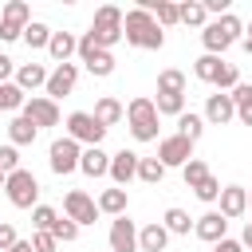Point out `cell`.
Segmentation results:
<instances>
[{
	"instance_id": "29",
	"label": "cell",
	"mask_w": 252,
	"mask_h": 252,
	"mask_svg": "<svg viewBox=\"0 0 252 252\" xmlns=\"http://www.w3.org/2000/svg\"><path fill=\"white\" fill-rule=\"evenodd\" d=\"M177 134H181V138H189V142H197V138L205 134V118H201V114H193V110H189V114H181V118H177Z\"/></svg>"
},
{
	"instance_id": "21",
	"label": "cell",
	"mask_w": 252,
	"mask_h": 252,
	"mask_svg": "<svg viewBox=\"0 0 252 252\" xmlns=\"http://www.w3.org/2000/svg\"><path fill=\"white\" fill-rule=\"evenodd\" d=\"M16 87H20V91L47 87V71H43V63H24V67L16 71Z\"/></svg>"
},
{
	"instance_id": "27",
	"label": "cell",
	"mask_w": 252,
	"mask_h": 252,
	"mask_svg": "<svg viewBox=\"0 0 252 252\" xmlns=\"http://www.w3.org/2000/svg\"><path fill=\"white\" fill-rule=\"evenodd\" d=\"M201 39H205V47H209V55H220V51H228L232 47V39L217 28V24H205V32H201Z\"/></svg>"
},
{
	"instance_id": "44",
	"label": "cell",
	"mask_w": 252,
	"mask_h": 252,
	"mask_svg": "<svg viewBox=\"0 0 252 252\" xmlns=\"http://www.w3.org/2000/svg\"><path fill=\"white\" fill-rule=\"evenodd\" d=\"M55 244H59V240H55L51 232H35V236H32V248H35V252H55Z\"/></svg>"
},
{
	"instance_id": "23",
	"label": "cell",
	"mask_w": 252,
	"mask_h": 252,
	"mask_svg": "<svg viewBox=\"0 0 252 252\" xmlns=\"http://www.w3.org/2000/svg\"><path fill=\"white\" fill-rule=\"evenodd\" d=\"M94 205H98V213L122 217V213H126V189H118V185H114V189H102V197H98Z\"/></svg>"
},
{
	"instance_id": "47",
	"label": "cell",
	"mask_w": 252,
	"mask_h": 252,
	"mask_svg": "<svg viewBox=\"0 0 252 252\" xmlns=\"http://www.w3.org/2000/svg\"><path fill=\"white\" fill-rule=\"evenodd\" d=\"M8 75H12V59L0 55V83H8Z\"/></svg>"
},
{
	"instance_id": "39",
	"label": "cell",
	"mask_w": 252,
	"mask_h": 252,
	"mask_svg": "<svg viewBox=\"0 0 252 252\" xmlns=\"http://www.w3.org/2000/svg\"><path fill=\"white\" fill-rule=\"evenodd\" d=\"M51 236H55V240H63V244H71V240L79 236V224H75V220H67V217H59V220L51 224Z\"/></svg>"
},
{
	"instance_id": "22",
	"label": "cell",
	"mask_w": 252,
	"mask_h": 252,
	"mask_svg": "<svg viewBox=\"0 0 252 252\" xmlns=\"http://www.w3.org/2000/svg\"><path fill=\"white\" fill-rule=\"evenodd\" d=\"M228 98H232V106H236V118H240L244 126H252V87H248V83H236Z\"/></svg>"
},
{
	"instance_id": "41",
	"label": "cell",
	"mask_w": 252,
	"mask_h": 252,
	"mask_svg": "<svg viewBox=\"0 0 252 252\" xmlns=\"http://www.w3.org/2000/svg\"><path fill=\"white\" fill-rule=\"evenodd\" d=\"M20 169V154H16V146H0V173L8 177V173H16Z\"/></svg>"
},
{
	"instance_id": "46",
	"label": "cell",
	"mask_w": 252,
	"mask_h": 252,
	"mask_svg": "<svg viewBox=\"0 0 252 252\" xmlns=\"http://www.w3.org/2000/svg\"><path fill=\"white\" fill-rule=\"evenodd\" d=\"M213 252H244V248H240V240H228V236H224V240L213 244Z\"/></svg>"
},
{
	"instance_id": "1",
	"label": "cell",
	"mask_w": 252,
	"mask_h": 252,
	"mask_svg": "<svg viewBox=\"0 0 252 252\" xmlns=\"http://www.w3.org/2000/svg\"><path fill=\"white\" fill-rule=\"evenodd\" d=\"M122 35H126V43H134V47H150V51H158V47L165 43L158 20H154L150 12H142V8H130V12L122 16Z\"/></svg>"
},
{
	"instance_id": "24",
	"label": "cell",
	"mask_w": 252,
	"mask_h": 252,
	"mask_svg": "<svg viewBox=\"0 0 252 252\" xmlns=\"http://www.w3.org/2000/svg\"><path fill=\"white\" fill-rule=\"evenodd\" d=\"M118 118H122V102H118V98L106 94V98L94 102V122H98V126H114Z\"/></svg>"
},
{
	"instance_id": "14",
	"label": "cell",
	"mask_w": 252,
	"mask_h": 252,
	"mask_svg": "<svg viewBox=\"0 0 252 252\" xmlns=\"http://www.w3.org/2000/svg\"><path fill=\"white\" fill-rule=\"evenodd\" d=\"M138 248V228H134V220H126V213L122 217H114V224H110V252H134Z\"/></svg>"
},
{
	"instance_id": "38",
	"label": "cell",
	"mask_w": 252,
	"mask_h": 252,
	"mask_svg": "<svg viewBox=\"0 0 252 252\" xmlns=\"http://www.w3.org/2000/svg\"><path fill=\"white\" fill-rule=\"evenodd\" d=\"M213 24H217V28H220V32H224V35H228L232 43H236V39L244 35V24H240V20L232 16V12H224V16H220V20H213Z\"/></svg>"
},
{
	"instance_id": "30",
	"label": "cell",
	"mask_w": 252,
	"mask_h": 252,
	"mask_svg": "<svg viewBox=\"0 0 252 252\" xmlns=\"http://www.w3.org/2000/svg\"><path fill=\"white\" fill-rule=\"evenodd\" d=\"M138 177H142L146 185H158V181L165 177V165H161L158 158H138Z\"/></svg>"
},
{
	"instance_id": "3",
	"label": "cell",
	"mask_w": 252,
	"mask_h": 252,
	"mask_svg": "<svg viewBox=\"0 0 252 252\" xmlns=\"http://www.w3.org/2000/svg\"><path fill=\"white\" fill-rule=\"evenodd\" d=\"M126 118H130V134L138 142H154L158 138V110H154V98H134L126 106Z\"/></svg>"
},
{
	"instance_id": "17",
	"label": "cell",
	"mask_w": 252,
	"mask_h": 252,
	"mask_svg": "<svg viewBox=\"0 0 252 252\" xmlns=\"http://www.w3.org/2000/svg\"><path fill=\"white\" fill-rule=\"evenodd\" d=\"M224 228H228V220H224L220 213H205V217H197V224H193V232H197L201 240H209V244L224 240Z\"/></svg>"
},
{
	"instance_id": "26",
	"label": "cell",
	"mask_w": 252,
	"mask_h": 252,
	"mask_svg": "<svg viewBox=\"0 0 252 252\" xmlns=\"http://www.w3.org/2000/svg\"><path fill=\"white\" fill-rule=\"evenodd\" d=\"M220 67H224V59H220V55H209V51L193 63V71H197V79H201V83H217Z\"/></svg>"
},
{
	"instance_id": "36",
	"label": "cell",
	"mask_w": 252,
	"mask_h": 252,
	"mask_svg": "<svg viewBox=\"0 0 252 252\" xmlns=\"http://www.w3.org/2000/svg\"><path fill=\"white\" fill-rule=\"evenodd\" d=\"M55 220H59V217H55L51 205H35V209H32V224H35V232H51Z\"/></svg>"
},
{
	"instance_id": "2",
	"label": "cell",
	"mask_w": 252,
	"mask_h": 252,
	"mask_svg": "<svg viewBox=\"0 0 252 252\" xmlns=\"http://www.w3.org/2000/svg\"><path fill=\"white\" fill-rule=\"evenodd\" d=\"M91 39H94L102 51H110V47L122 39V12H118L114 4H102V8L94 12V24H91Z\"/></svg>"
},
{
	"instance_id": "40",
	"label": "cell",
	"mask_w": 252,
	"mask_h": 252,
	"mask_svg": "<svg viewBox=\"0 0 252 252\" xmlns=\"http://www.w3.org/2000/svg\"><path fill=\"white\" fill-rule=\"evenodd\" d=\"M154 20H158V28H169V24H181V4H161V8L154 12Z\"/></svg>"
},
{
	"instance_id": "33",
	"label": "cell",
	"mask_w": 252,
	"mask_h": 252,
	"mask_svg": "<svg viewBox=\"0 0 252 252\" xmlns=\"http://www.w3.org/2000/svg\"><path fill=\"white\" fill-rule=\"evenodd\" d=\"M47 39H51V28H47V24H35V20H32V24L24 28V43H28V47H47Z\"/></svg>"
},
{
	"instance_id": "7",
	"label": "cell",
	"mask_w": 252,
	"mask_h": 252,
	"mask_svg": "<svg viewBox=\"0 0 252 252\" xmlns=\"http://www.w3.org/2000/svg\"><path fill=\"white\" fill-rule=\"evenodd\" d=\"M79 59H83V63H87V71H91V75H98V79H106V75L114 71V55H110V51H102V47L91 39V32L79 39Z\"/></svg>"
},
{
	"instance_id": "20",
	"label": "cell",
	"mask_w": 252,
	"mask_h": 252,
	"mask_svg": "<svg viewBox=\"0 0 252 252\" xmlns=\"http://www.w3.org/2000/svg\"><path fill=\"white\" fill-rule=\"evenodd\" d=\"M47 51H51V59H55V63H67V59L79 51V39H75L71 32H51V39H47Z\"/></svg>"
},
{
	"instance_id": "48",
	"label": "cell",
	"mask_w": 252,
	"mask_h": 252,
	"mask_svg": "<svg viewBox=\"0 0 252 252\" xmlns=\"http://www.w3.org/2000/svg\"><path fill=\"white\" fill-rule=\"evenodd\" d=\"M240 248H252V220L244 224V236H240Z\"/></svg>"
},
{
	"instance_id": "28",
	"label": "cell",
	"mask_w": 252,
	"mask_h": 252,
	"mask_svg": "<svg viewBox=\"0 0 252 252\" xmlns=\"http://www.w3.org/2000/svg\"><path fill=\"white\" fill-rule=\"evenodd\" d=\"M158 94H185V75L181 71H161L158 75Z\"/></svg>"
},
{
	"instance_id": "42",
	"label": "cell",
	"mask_w": 252,
	"mask_h": 252,
	"mask_svg": "<svg viewBox=\"0 0 252 252\" xmlns=\"http://www.w3.org/2000/svg\"><path fill=\"white\" fill-rule=\"evenodd\" d=\"M193 193H197L201 201H217V197H220V181H217V177L209 173V177H205V181H201V185H197Z\"/></svg>"
},
{
	"instance_id": "13",
	"label": "cell",
	"mask_w": 252,
	"mask_h": 252,
	"mask_svg": "<svg viewBox=\"0 0 252 252\" xmlns=\"http://www.w3.org/2000/svg\"><path fill=\"white\" fill-rule=\"evenodd\" d=\"M138 177V154L134 150H118L114 158H110V181L122 189V185H130Z\"/></svg>"
},
{
	"instance_id": "9",
	"label": "cell",
	"mask_w": 252,
	"mask_h": 252,
	"mask_svg": "<svg viewBox=\"0 0 252 252\" xmlns=\"http://www.w3.org/2000/svg\"><path fill=\"white\" fill-rule=\"evenodd\" d=\"M193 158V142L189 138H181V134H169V138H161L158 142V161L169 169V165H185Z\"/></svg>"
},
{
	"instance_id": "49",
	"label": "cell",
	"mask_w": 252,
	"mask_h": 252,
	"mask_svg": "<svg viewBox=\"0 0 252 252\" xmlns=\"http://www.w3.org/2000/svg\"><path fill=\"white\" fill-rule=\"evenodd\" d=\"M8 252H35V248H32V240H16Z\"/></svg>"
},
{
	"instance_id": "31",
	"label": "cell",
	"mask_w": 252,
	"mask_h": 252,
	"mask_svg": "<svg viewBox=\"0 0 252 252\" xmlns=\"http://www.w3.org/2000/svg\"><path fill=\"white\" fill-rule=\"evenodd\" d=\"M181 177H185V185H189V189H197V185L209 177V165H205L201 158H189V161L181 165Z\"/></svg>"
},
{
	"instance_id": "6",
	"label": "cell",
	"mask_w": 252,
	"mask_h": 252,
	"mask_svg": "<svg viewBox=\"0 0 252 252\" xmlns=\"http://www.w3.org/2000/svg\"><path fill=\"white\" fill-rule=\"evenodd\" d=\"M67 138H71V142L98 146V142L106 138V126H98V122H94V114H87V110H75V114L67 118Z\"/></svg>"
},
{
	"instance_id": "52",
	"label": "cell",
	"mask_w": 252,
	"mask_h": 252,
	"mask_svg": "<svg viewBox=\"0 0 252 252\" xmlns=\"http://www.w3.org/2000/svg\"><path fill=\"white\" fill-rule=\"evenodd\" d=\"M248 205H252V197H248Z\"/></svg>"
},
{
	"instance_id": "50",
	"label": "cell",
	"mask_w": 252,
	"mask_h": 252,
	"mask_svg": "<svg viewBox=\"0 0 252 252\" xmlns=\"http://www.w3.org/2000/svg\"><path fill=\"white\" fill-rule=\"evenodd\" d=\"M244 51L252 55V28H248V35H244Z\"/></svg>"
},
{
	"instance_id": "12",
	"label": "cell",
	"mask_w": 252,
	"mask_h": 252,
	"mask_svg": "<svg viewBox=\"0 0 252 252\" xmlns=\"http://www.w3.org/2000/svg\"><path fill=\"white\" fill-rule=\"evenodd\" d=\"M75 79H79V67H75V63H59V67L47 75V98L55 102V98L71 94V91H75Z\"/></svg>"
},
{
	"instance_id": "5",
	"label": "cell",
	"mask_w": 252,
	"mask_h": 252,
	"mask_svg": "<svg viewBox=\"0 0 252 252\" xmlns=\"http://www.w3.org/2000/svg\"><path fill=\"white\" fill-rule=\"evenodd\" d=\"M28 24H32V8H28L24 0H8L4 12H0V39H8V43L20 39Z\"/></svg>"
},
{
	"instance_id": "11",
	"label": "cell",
	"mask_w": 252,
	"mask_h": 252,
	"mask_svg": "<svg viewBox=\"0 0 252 252\" xmlns=\"http://www.w3.org/2000/svg\"><path fill=\"white\" fill-rule=\"evenodd\" d=\"M24 118L35 126V130H43V126H59V106L43 94V98H24Z\"/></svg>"
},
{
	"instance_id": "4",
	"label": "cell",
	"mask_w": 252,
	"mask_h": 252,
	"mask_svg": "<svg viewBox=\"0 0 252 252\" xmlns=\"http://www.w3.org/2000/svg\"><path fill=\"white\" fill-rule=\"evenodd\" d=\"M4 193L16 209H35V197H39V181L32 169H16L4 177Z\"/></svg>"
},
{
	"instance_id": "37",
	"label": "cell",
	"mask_w": 252,
	"mask_h": 252,
	"mask_svg": "<svg viewBox=\"0 0 252 252\" xmlns=\"http://www.w3.org/2000/svg\"><path fill=\"white\" fill-rule=\"evenodd\" d=\"M205 16H209V12H205V4H201V0H193V4H181V24H189V28H201V24H205Z\"/></svg>"
},
{
	"instance_id": "10",
	"label": "cell",
	"mask_w": 252,
	"mask_h": 252,
	"mask_svg": "<svg viewBox=\"0 0 252 252\" xmlns=\"http://www.w3.org/2000/svg\"><path fill=\"white\" fill-rule=\"evenodd\" d=\"M63 209H67V220H75L79 228H83V224H94V217H98V205H94L83 189H71V193L63 197Z\"/></svg>"
},
{
	"instance_id": "18",
	"label": "cell",
	"mask_w": 252,
	"mask_h": 252,
	"mask_svg": "<svg viewBox=\"0 0 252 252\" xmlns=\"http://www.w3.org/2000/svg\"><path fill=\"white\" fill-rule=\"evenodd\" d=\"M79 169L87 177H102V173H110V154H102L98 146H87L83 158H79Z\"/></svg>"
},
{
	"instance_id": "15",
	"label": "cell",
	"mask_w": 252,
	"mask_h": 252,
	"mask_svg": "<svg viewBox=\"0 0 252 252\" xmlns=\"http://www.w3.org/2000/svg\"><path fill=\"white\" fill-rule=\"evenodd\" d=\"M236 118V106H232V98L228 94H209V102H205V122H213V126H224V122H232Z\"/></svg>"
},
{
	"instance_id": "51",
	"label": "cell",
	"mask_w": 252,
	"mask_h": 252,
	"mask_svg": "<svg viewBox=\"0 0 252 252\" xmlns=\"http://www.w3.org/2000/svg\"><path fill=\"white\" fill-rule=\"evenodd\" d=\"M0 189H4V173H0Z\"/></svg>"
},
{
	"instance_id": "43",
	"label": "cell",
	"mask_w": 252,
	"mask_h": 252,
	"mask_svg": "<svg viewBox=\"0 0 252 252\" xmlns=\"http://www.w3.org/2000/svg\"><path fill=\"white\" fill-rule=\"evenodd\" d=\"M236 83H240L236 67H232V63H224V67H220V75H217V87H220V91H232Z\"/></svg>"
},
{
	"instance_id": "19",
	"label": "cell",
	"mask_w": 252,
	"mask_h": 252,
	"mask_svg": "<svg viewBox=\"0 0 252 252\" xmlns=\"http://www.w3.org/2000/svg\"><path fill=\"white\" fill-rule=\"evenodd\" d=\"M165 244H169V232H165V224H146V228H138V248L142 252H165Z\"/></svg>"
},
{
	"instance_id": "35",
	"label": "cell",
	"mask_w": 252,
	"mask_h": 252,
	"mask_svg": "<svg viewBox=\"0 0 252 252\" xmlns=\"http://www.w3.org/2000/svg\"><path fill=\"white\" fill-rule=\"evenodd\" d=\"M189 228H193V220H189V213H185V209H169V213H165V232L185 236Z\"/></svg>"
},
{
	"instance_id": "25",
	"label": "cell",
	"mask_w": 252,
	"mask_h": 252,
	"mask_svg": "<svg viewBox=\"0 0 252 252\" xmlns=\"http://www.w3.org/2000/svg\"><path fill=\"white\" fill-rule=\"evenodd\" d=\"M35 134H39V130H35L24 114L8 122V138H12V146H32V142H35Z\"/></svg>"
},
{
	"instance_id": "34",
	"label": "cell",
	"mask_w": 252,
	"mask_h": 252,
	"mask_svg": "<svg viewBox=\"0 0 252 252\" xmlns=\"http://www.w3.org/2000/svg\"><path fill=\"white\" fill-rule=\"evenodd\" d=\"M154 110L158 114H185V94H158V102H154Z\"/></svg>"
},
{
	"instance_id": "16",
	"label": "cell",
	"mask_w": 252,
	"mask_h": 252,
	"mask_svg": "<svg viewBox=\"0 0 252 252\" xmlns=\"http://www.w3.org/2000/svg\"><path fill=\"white\" fill-rule=\"evenodd\" d=\"M240 213H248V189L224 185V189H220V217L228 220V217H240Z\"/></svg>"
},
{
	"instance_id": "8",
	"label": "cell",
	"mask_w": 252,
	"mask_h": 252,
	"mask_svg": "<svg viewBox=\"0 0 252 252\" xmlns=\"http://www.w3.org/2000/svg\"><path fill=\"white\" fill-rule=\"evenodd\" d=\"M79 158H83V150H79V142H71V138H55L51 142V150H47V161H51V169L63 177V173H75L79 169Z\"/></svg>"
},
{
	"instance_id": "32",
	"label": "cell",
	"mask_w": 252,
	"mask_h": 252,
	"mask_svg": "<svg viewBox=\"0 0 252 252\" xmlns=\"http://www.w3.org/2000/svg\"><path fill=\"white\" fill-rule=\"evenodd\" d=\"M0 110H24V91L16 83H0Z\"/></svg>"
},
{
	"instance_id": "45",
	"label": "cell",
	"mask_w": 252,
	"mask_h": 252,
	"mask_svg": "<svg viewBox=\"0 0 252 252\" xmlns=\"http://www.w3.org/2000/svg\"><path fill=\"white\" fill-rule=\"evenodd\" d=\"M12 244H16V228L12 224H0V252H8Z\"/></svg>"
}]
</instances>
